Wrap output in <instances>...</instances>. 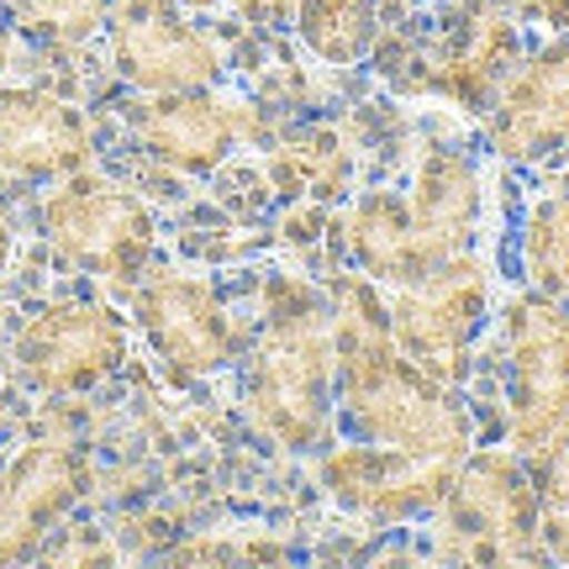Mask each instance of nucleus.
<instances>
[{"instance_id":"1","label":"nucleus","mask_w":569,"mask_h":569,"mask_svg":"<svg viewBox=\"0 0 569 569\" xmlns=\"http://www.w3.org/2000/svg\"><path fill=\"white\" fill-rule=\"evenodd\" d=\"M332 311V365H338V427L359 443H386L407 453L465 459L475 443L465 401L453 386L432 380L401 353L390 332L386 290L348 269L327 284Z\"/></svg>"},{"instance_id":"7","label":"nucleus","mask_w":569,"mask_h":569,"mask_svg":"<svg viewBox=\"0 0 569 569\" xmlns=\"http://www.w3.org/2000/svg\"><path fill=\"white\" fill-rule=\"evenodd\" d=\"M443 538L469 559H538V480L517 448H469L438 501Z\"/></svg>"},{"instance_id":"2","label":"nucleus","mask_w":569,"mask_h":569,"mask_svg":"<svg viewBox=\"0 0 569 569\" xmlns=\"http://www.w3.org/2000/svg\"><path fill=\"white\" fill-rule=\"evenodd\" d=\"M243 411L284 453H322L338 432V365L327 290L274 274L269 317L243 359Z\"/></svg>"},{"instance_id":"14","label":"nucleus","mask_w":569,"mask_h":569,"mask_svg":"<svg viewBox=\"0 0 569 569\" xmlns=\"http://www.w3.org/2000/svg\"><path fill=\"white\" fill-rule=\"evenodd\" d=\"M142 153L180 174H217L243 138V106L222 101L217 90H163L132 111Z\"/></svg>"},{"instance_id":"25","label":"nucleus","mask_w":569,"mask_h":569,"mask_svg":"<svg viewBox=\"0 0 569 569\" xmlns=\"http://www.w3.org/2000/svg\"><path fill=\"white\" fill-rule=\"evenodd\" d=\"M11 48H17V32H11V21L0 17V74L11 69Z\"/></svg>"},{"instance_id":"13","label":"nucleus","mask_w":569,"mask_h":569,"mask_svg":"<svg viewBox=\"0 0 569 569\" xmlns=\"http://www.w3.org/2000/svg\"><path fill=\"white\" fill-rule=\"evenodd\" d=\"M111 69L142 96L163 90H211L222 80V48L196 21L174 11H132L111 27Z\"/></svg>"},{"instance_id":"26","label":"nucleus","mask_w":569,"mask_h":569,"mask_svg":"<svg viewBox=\"0 0 569 569\" xmlns=\"http://www.w3.org/2000/svg\"><path fill=\"white\" fill-rule=\"evenodd\" d=\"M11 253H17V232H11V222L0 217V274H6V264H11Z\"/></svg>"},{"instance_id":"8","label":"nucleus","mask_w":569,"mask_h":569,"mask_svg":"<svg viewBox=\"0 0 569 569\" xmlns=\"http://www.w3.org/2000/svg\"><path fill=\"white\" fill-rule=\"evenodd\" d=\"M127 359V317L106 301H48L11 338V369L38 396H84Z\"/></svg>"},{"instance_id":"18","label":"nucleus","mask_w":569,"mask_h":569,"mask_svg":"<svg viewBox=\"0 0 569 569\" xmlns=\"http://www.w3.org/2000/svg\"><path fill=\"white\" fill-rule=\"evenodd\" d=\"M264 180L290 206H332L353 190V153L338 127L306 122L264 153Z\"/></svg>"},{"instance_id":"22","label":"nucleus","mask_w":569,"mask_h":569,"mask_svg":"<svg viewBox=\"0 0 569 569\" xmlns=\"http://www.w3.org/2000/svg\"><path fill=\"white\" fill-rule=\"evenodd\" d=\"M532 480H538V538H543V553L569 565V427L565 438L532 459Z\"/></svg>"},{"instance_id":"17","label":"nucleus","mask_w":569,"mask_h":569,"mask_svg":"<svg viewBox=\"0 0 569 569\" xmlns=\"http://www.w3.org/2000/svg\"><path fill=\"white\" fill-rule=\"evenodd\" d=\"M338 243H343L348 264L369 274L380 290H396V284L417 280L427 269L417 227H411L407 190H390V184H369L348 201L343 222H338Z\"/></svg>"},{"instance_id":"11","label":"nucleus","mask_w":569,"mask_h":569,"mask_svg":"<svg viewBox=\"0 0 569 569\" xmlns=\"http://www.w3.org/2000/svg\"><path fill=\"white\" fill-rule=\"evenodd\" d=\"M490 148L507 163H543L569 148V32L517 59L486 117Z\"/></svg>"},{"instance_id":"27","label":"nucleus","mask_w":569,"mask_h":569,"mask_svg":"<svg viewBox=\"0 0 569 569\" xmlns=\"http://www.w3.org/2000/svg\"><path fill=\"white\" fill-rule=\"evenodd\" d=\"M180 6H190V11H217V6H227V0H180Z\"/></svg>"},{"instance_id":"16","label":"nucleus","mask_w":569,"mask_h":569,"mask_svg":"<svg viewBox=\"0 0 569 569\" xmlns=\"http://www.w3.org/2000/svg\"><path fill=\"white\" fill-rule=\"evenodd\" d=\"M407 206L427 264L469 253L475 232H480V217H486V190H480L475 159L448 148V142H427L417 163H411Z\"/></svg>"},{"instance_id":"9","label":"nucleus","mask_w":569,"mask_h":569,"mask_svg":"<svg viewBox=\"0 0 569 569\" xmlns=\"http://www.w3.org/2000/svg\"><path fill=\"white\" fill-rule=\"evenodd\" d=\"M132 322L180 386L222 375L243 353V332L217 284L190 269H142L132 284Z\"/></svg>"},{"instance_id":"12","label":"nucleus","mask_w":569,"mask_h":569,"mask_svg":"<svg viewBox=\"0 0 569 569\" xmlns=\"http://www.w3.org/2000/svg\"><path fill=\"white\" fill-rule=\"evenodd\" d=\"M90 486V465L69 443H27L0 465V565H17L53 532Z\"/></svg>"},{"instance_id":"23","label":"nucleus","mask_w":569,"mask_h":569,"mask_svg":"<svg viewBox=\"0 0 569 569\" xmlns=\"http://www.w3.org/2000/svg\"><path fill=\"white\" fill-rule=\"evenodd\" d=\"M517 11L543 32H569V0H517Z\"/></svg>"},{"instance_id":"10","label":"nucleus","mask_w":569,"mask_h":569,"mask_svg":"<svg viewBox=\"0 0 569 569\" xmlns=\"http://www.w3.org/2000/svg\"><path fill=\"white\" fill-rule=\"evenodd\" d=\"M453 469L459 459H443V453H407V448L359 443V438L327 443L317 453V480L327 501L343 507L348 517L386 522V528L432 517L453 486Z\"/></svg>"},{"instance_id":"20","label":"nucleus","mask_w":569,"mask_h":569,"mask_svg":"<svg viewBox=\"0 0 569 569\" xmlns=\"http://www.w3.org/2000/svg\"><path fill=\"white\" fill-rule=\"evenodd\" d=\"M522 284L553 301H569V196H543L517 227Z\"/></svg>"},{"instance_id":"15","label":"nucleus","mask_w":569,"mask_h":569,"mask_svg":"<svg viewBox=\"0 0 569 569\" xmlns=\"http://www.w3.org/2000/svg\"><path fill=\"white\" fill-rule=\"evenodd\" d=\"M90 127L69 101L27 84H0V169L21 180H69L90 169Z\"/></svg>"},{"instance_id":"3","label":"nucleus","mask_w":569,"mask_h":569,"mask_svg":"<svg viewBox=\"0 0 569 569\" xmlns=\"http://www.w3.org/2000/svg\"><path fill=\"white\" fill-rule=\"evenodd\" d=\"M427 27H411L401 42L369 48L380 80L401 96H443L465 111H490L496 90L522 59V32L507 11L486 0H459L422 17Z\"/></svg>"},{"instance_id":"5","label":"nucleus","mask_w":569,"mask_h":569,"mask_svg":"<svg viewBox=\"0 0 569 569\" xmlns=\"http://www.w3.org/2000/svg\"><path fill=\"white\" fill-rule=\"evenodd\" d=\"M386 311L411 365L443 386H459L469 369V348L490 317V269L475 259V248L438 259L417 280L386 290Z\"/></svg>"},{"instance_id":"6","label":"nucleus","mask_w":569,"mask_h":569,"mask_svg":"<svg viewBox=\"0 0 569 569\" xmlns=\"http://www.w3.org/2000/svg\"><path fill=\"white\" fill-rule=\"evenodd\" d=\"M42 238L53 243L63 264L111 284H138V274L153 264L159 222L153 211L101 174H69L42 201Z\"/></svg>"},{"instance_id":"21","label":"nucleus","mask_w":569,"mask_h":569,"mask_svg":"<svg viewBox=\"0 0 569 569\" xmlns=\"http://www.w3.org/2000/svg\"><path fill=\"white\" fill-rule=\"evenodd\" d=\"M0 17L42 48H80L111 21V0H0Z\"/></svg>"},{"instance_id":"24","label":"nucleus","mask_w":569,"mask_h":569,"mask_svg":"<svg viewBox=\"0 0 569 569\" xmlns=\"http://www.w3.org/2000/svg\"><path fill=\"white\" fill-rule=\"evenodd\" d=\"M232 6H238L243 21H253V27H284L290 11H296V0H232Z\"/></svg>"},{"instance_id":"19","label":"nucleus","mask_w":569,"mask_h":569,"mask_svg":"<svg viewBox=\"0 0 569 569\" xmlns=\"http://www.w3.org/2000/svg\"><path fill=\"white\" fill-rule=\"evenodd\" d=\"M290 27L317 63L353 69L380 38V0H296Z\"/></svg>"},{"instance_id":"4","label":"nucleus","mask_w":569,"mask_h":569,"mask_svg":"<svg viewBox=\"0 0 569 569\" xmlns=\"http://www.w3.org/2000/svg\"><path fill=\"white\" fill-rule=\"evenodd\" d=\"M507 432L522 459H543L569 427V306L553 296H511L501 311Z\"/></svg>"}]
</instances>
